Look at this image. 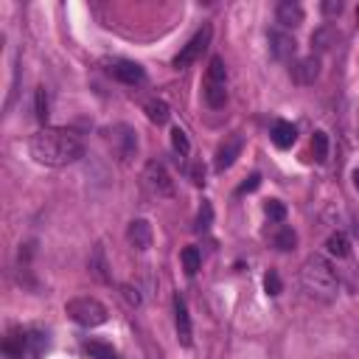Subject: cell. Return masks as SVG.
I'll return each instance as SVG.
<instances>
[{"label":"cell","mask_w":359,"mask_h":359,"mask_svg":"<svg viewBox=\"0 0 359 359\" xmlns=\"http://www.w3.org/2000/svg\"><path fill=\"white\" fill-rule=\"evenodd\" d=\"M28 151L39 165L48 168H65L73 165L76 160H81L84 154V143L73 129L65 126H45L36 135H31L28 140Z\"/></svg>","instance_id":"cell-1"},{"label":"cell","mask_w":359,"mask_h":359,"mask_svg":"<svg viewBox=\"0 0 359 359\" xmlns=\"http://www.w3.org/2000/svg\"><path fill=\"white\" fill-rule=\"evenodd\" d=\"M300 286L306 289V294H311L317 300H325V303H331L337 297V292H339L337 272H334V266L328 264L325 255L311 252L303 261V266H300Z\"/></svg>","instance_id":"cell-2"},{"label":"cell","mask_w":359,"mask_h":359,"mask_svg":"<svg viewBox=\"0 0 359 359\" xmlns=\"http://www.w3.org/2000/svg\"><path fill=\"white\" fill-rule=\"evenodd\" d=\"M202 98H205V104L210 109H222L227 104V70H224L222 56H210V62H208Z\"/></svg>","instance_id":"cell-3"},{"label":"cell","mask_w":359,"mask_h":359,"mask_svg":"<svg viewBox=\"0 0 359 359\" xmlns=\"http://www.w3.org/2000/svg\"><path fill=\"white\" fill-rule=\"evenodd\" d=\"M65 311H67V317H70L73 323H79V325H84V328L104 325L107 317H109L107 306H104L101 300H95V297H73V300H67Z\"/></svg>","instance_id":"cell-4"},{"label":"cell","mask_w":359,"mask_h":359,"mask_svg":"<svg viewBox=\"0 0 359 359\" xmlns=\"http://www.w3.org/2000/svg\"><path fill=\"white\" fill-rule=\"evenodd\" d=\"M140 180H143V188H146L151 196H157V199H171V196H174V180L168 177V171H165L163 163L149 160V163L143 165Z\"/></svg>","instance_id":"cell-5"},{"label":"cell","mask_w":359,"mask_h":359,"mask_svg":"<svg viewBox=\"0 0 359 359\" xmlns=\"http://www.w3.org/2000/svg\"><path fill=\"white\" fill-rule=\"evenodd\" d=\"M210 36H213V28H210V25H202V28H199V31H196L185 45H182V50L174 56V62H171V65H174L177 70H185L188 65H194V62L208 50Z\"/></svg>","instance_id":"cell-6"},{"label":"cell","mask_w":359,"mask_h":359,"mask_svg":"<svg viewBox=\"0 0 359 359\" xmlns=\"http://www.w3.org/2000/svg\"><path fill=\"white\" fill-rule=\"evenodd\" d=\"M109 143H112V151H115L118 163H123V165H129L132 157L137 154V132H135L129 123H118V126H112V132H109Z\"/></svg>","instance_id":"cell-7"},{"label":"cell","mask_w":359,"mask_h":359,"mask_svg":"<svg viewBox=\"0 0 359 359\" xmlns=\"http://www.w3.org/2000/svg\"><path fill=\"white\" fill-rule=\"evenodd\" d=\"M107 73H109L115 81L132 84V87L146 81V70H143L137 62H132V59H109V62H107Z\"/></svg>","instance_id":"cell-8"},{"label":"cell","mask_w":359,"mask_h":359,"mask_svg":"<svg viewBox=\"0 0 359 359\" xmlns=\"http://www.w3.org/2000/svg\"><path fill=\"white\" fill-rule=\"evenodd\" d=\"M241 149H244V137L241 135H230V137H224L222 140V146L216 149V160H213V168L222 174V171H227L233 163H236V157L241 154Z\"/></svg>","instance_id":"cell-9"},{"label":"cell","mask_w":359,"mask_h":359,"mask_svg":"<svg viewBox=\"0 0 359 359\" xmlns=\"http://www.w3.org/2000/svg\"><path fill=\"white\" fill-rule=\"evenodd\" d=\"M289 73H292V79H294L297 84H303V87L314 84V81L320 79V56H317V53H309V56L297 59Z\"/></svg>","instance_id":"cell-10"},{"label":"cell","mask_w":359,"mask_h":359,"mask_svg":"<svg viewBox=\"0 0 359 359\" xmlns=\"http://www.w3.org/2000/svg\"><path fill=\"white\" fill-rule=\"evenodd\" d=\"M269 53L278 62H289L297 53V42L289 31H269Z\"/></svg>","instance_id":"cell-11"},{"label":"cell","mask_w":359,"mask_h":359,"mask_svg":"<svg viewBox=\"0 0 359 359\" xmlns=\"http://www.w3.org/2000/svg\"><path fill=\"white\" fill-rule=\"evenodd\" d=\"M339 42H342V34H339V28H337V25H331V22H325V25L314 28V34H311V48H314L317 53L334 50Z\"/></svg>","instance_id":"cell-12"},{"label":"cell","mask_w":359,"mask_h":359,"mask_svg":"<svg viewBox=\"0 0 359 359\" xmlns=\"http://www.w3.org/2000/svg\"><path fill=\"white\" fill-rule=\"evenodd\" d=\"M151 238H154V233H151V224L146 222V219H132L129 222V227H126V241L135 247V250H149L151 247Z\"/></svg>","instance_id":"cell-13"},{"label":"cell","mask_w":359,"mask_h":359,"mask_svg":"<svg viewBox=\"0 0 359 359\" xmlns=\"http://www.w3.org/2000/svg\"><path fill=\"white\" fill-rule=\"evenodd\" d=\"M275 20L283 25V28H297L303 22V6L297 0H280L275 6Z\"/></svg>","instance_id":"cell-14"},{"label":"cell","mask_w":359,"mask_h":359,"mask_svg":"<svg viewBox=\"0 0 359 359\" xmlns=\"http://www.w3.org/2000/svg\"><path fill=\"white\" fill-rule=\"evenodd\" d=\"M174 325H177V339L188 348L191 345V314L180 294H174Z\"/></svg>","instance_id":"cell-15"},{"label":"cell","mask_w":359,"mask_h":359,"mask_svg":"<svg viewBox=\"0 0 359 359\" xmlns=\"http://www.w3.org/2000/svg\"><path fill=\"white\" fill-rule=\"evenodd\" d=\"M48 351V331L28 328L25 331V359H39Z\"/></svg>","instance_id":"cell-16"},{"label":"cell","mask_w":359,"mask_h":359,"mask_svg":"<svg viewBox=\"0 0 359 359\" xmlns=\"http://www.w3.org/2000/svg\"><path fill=\"white\" fill-rule=\"evenodd\" d=\"M269 135H272V143H275L278 149H289V146L297 140V129H294L292 121H275Z\"/></svg>","instance_id":"cell-17"},{"label":"cell","mask_w":359,"mask_h":359,"mask_svg":"<svg viewBox=\"0 0 359 359\" xmlns=\"http://www.w3.org/2000/svg\"><path fill=\"white\" fill-rule=\"evenodd\" d=\"M3 353H6L8 359H25V331H22V328H17V331H11V334L6 337Z\"/></svg>","instance_id":"cell-18"},{"label":"cell","mask_w":359,"mask_h":359,"mask_svg":"<svg viewBox=\"0 0 359 359\" xmlns=\"http://www.w3.org/2000/svg\"><path fill=\"white\" fill-rule=\"evenodd\" d=\"M143 112H146V118H149L151 123H157V126H163V123L168 121V115H171V109H168V104H165L163 98H149V101L143 104Z\"/></svg>","instance_id":"cell-19"},{"label":"cell","mask_w":359,"mask_h":359,"mask_svg":"<svg viewBox=\"0 0 359 359\" xmlns=\"http://www.w3.org/2000/svg\"><path fill=\"white\" fill-rule=\"evenodd\" d=\"M325 252L328 255H334V258H345L348 252H351V241H348V236L345 233H331L328 238H325Z\"/></svg>","instance_id":"cell-20"},{"label":"cell","mask_w":359,"mask_h":359,"mask_svg":"<svg viewBox=\"0 0 359 359\" xmlns=\"http://www.w3.org/2000/svg\"><path fill=\"white\" fill-rule=\"evenodd\" d=\"M294 244H297V233H294L292 227H278V230L272 233V247H275V250L289 252V250H294Z\"/></svg>","instance_id":"cell-21"},{"label":"cell","mask_w":359,"mask_h":359,"mask_svg":"<svg viewBox=\"0 0 359 359\" xmlns=\"http://www.w3.org/2000/svg\"><path fill=\"white\" fill-rule=\"evenodd\" d=\"M90 272L101 280V283H109V272H107V258H104V247L95 244L93 255H90Z\"/></svg>","instance_id":"cell-22"},{"label":"cell","mask_w":359,"mask_h":359,"mask_svg":"<svg viewBox=\"0 0 359 359\" xmlns=\"http://www.w3.org/2000/svg\"><path fill=\"white\" fill-rule=\"evenodd\" d=\"M311 154H314L317 163H325L328 160V135L323 129H317L314 137H311Z\"/></svg>","instance_id":"cell-23"},{"label":"cell","mask_w":359,"mask_h":359,"mask_svg":"<svg viewBox=\"0 0 359 359\" xmlns=\"http://www.w3.org/2000/svg\"><path fill=\"white\" fill-rule=\"evenodd\" d=\"M87 353L93 356V359H118V353H115V348L112 345H107V342H98V339H90L87 345Z\"/></svg>","instance_id":"cell-24"},{"label":"cell","mask_w":359,"mask_h":359,"mask_svg":"<svg viewBox=\"0 0 359 359\" xmlns=\"http://www.w3.org/2000/svg\"><path fill=\"white\" fill-rule=\"evenodd\" d=\"M171 149H174L180 157H185V154L191 151V143H188L185 129H180V126H174V129H171Z\"/></svg>","instance_id":"cell-25"},{"label":"cell","mask_w":359,"mask_h":359,"mask_svg":"<svg viewBox=\"0 0 359 359\" xmlns=\"http://www.w3.org/2000/svg\"><path fill=\"white\" fill-rule=\"evenodd\" d=\"M180 258H182V269H185V275H196L199 261H202V258H199V250H196V247H185Z\"/></svg>","instance_id":"cell-26"},{"label":"cell","mask_w":359,"mask_h":359,"mask_svg":"<svg viewBox=\"0 0 359 359\" xmlns=\"http://www.w3.org/2000/svg\"><path fill=\"white\" fill-rule=\"evenodd\" d=\"M34 115H36L39 123L48 121V95H45V87H36V93H34Z\"/></svg>","instance_id":"cell-27"},{"label":"cell","mask_w":359,"mask_h":359,"mask_svg":"<svg viewBox=\"0 0 359 359\" xmlns=\"http://www.w3.org/2000/svg\"><path fill=\"white\" fill-rule=\"evenodd\" d=\"M264 213H266L269 222H283V219H286V205H283L280 199H266Z\"/></svg>","instance_id":"cell-28"},{"label":"cell","mask_w":359,"mask_h":359,"mask_svg":"<svg viewBox=\"0 0 359 359\" xmlns=\"http://www.w3.org/2000/svg\"><path fill=\"white\" fill-rule=\"evenodd\" d=\"M121 297H123V300H126V306H132V309H137V306L143 303V297H140L137 286H132V283H121Z\"/></svg>","instance_id":"cell-29"},{"label":"cell","mask_w":359,"mask_h":359,"mask_svg":"<svg viewBox=\"0 0 359 359\" xmlns=\"http://www.w3.org/2000/svg\"><path fill=\"white\" fill-rule=\"evenodd\" d=\"M264 289H266V294H280V289H283V283H280V275L275 272V269H269L266 275H264Z\"/></svg>","instance_id":"cell-30"},{"label":"cell","mask_w":359,"mask_h":359,"mask_svg":"<svg viewBox=\"0 0 359 359\" xmlns=\"http://www.w3.org/2000/svg\"><path fill=\"white\" fill-rule=\"evenodd\" d=\"M342 8H345V3H342V0H323V3H320L323 17H339V14H342Z\"/></svg>","instance_id":"cell-31"},{"label":"cell","mask_w":359,"mask_h":359,"mask_svg":"<svg viewBox=\"0 0 359 359\" xmlns=\"http://www.w3.org/2000/svg\"><path fill=\"white\" fill-rule=\"evenodd\" d=\"M210 216H213L210 205H208V202H202V208H199V216H196V230H208V227H210Z\"/></svg>","instance_id":"cell-32"},{"label":"cell","mask_w":359,"mask_h":359,"mask_svg":"<svg viewBox=\"0 0 359 359\" xmlns=\"http://www.w3.org/2000/svg\"><path fill=\"white\" fill-rule=\"evenodd\" d=\"M258 185H261V174H250V177L238 185V191H236V194H252Z\"/></svg>","instance_id":"cell-33"},{"label":"cell","mask_w":359,"mask_h":359,"mask_svg":"<svg viewBox=\"0 0 359 359\" xmlns=\"http://www.w3.org/2000/svg\"><path fill=\"white\" fill-rule=\"evenodd\" d=\"M191 182H196V185H202V182H205V168H202V163L191 165Z\"/></svg>","instance_id":"cell-34"},{"label":"cell","mask_w":359,"mask_h":359,"mask_svg":"<svg viewBox=\"0 0 359 359\" xmlns=\"http://www.w3.org/2000/svg\"><path fill=\"white\" fill-rule=\"evenodd\" d=\"M351 180H353V188L359 191V168H353V174H351Z\"/></svg>","instance_id":"cell-35"},{"label":"cell","mask_w":359,"mask_h":359,"mask_svg":"<svg viewBox=\"0 0 359 359\" xmlns=\"http://www.w3.org/2000/svg\"><path fill=\"white\" fill-rule=\"evenodd\" d=\"M356 25H359V6H356Z\"/></svg>","instance_id":"cell-36"}]
</instances>
